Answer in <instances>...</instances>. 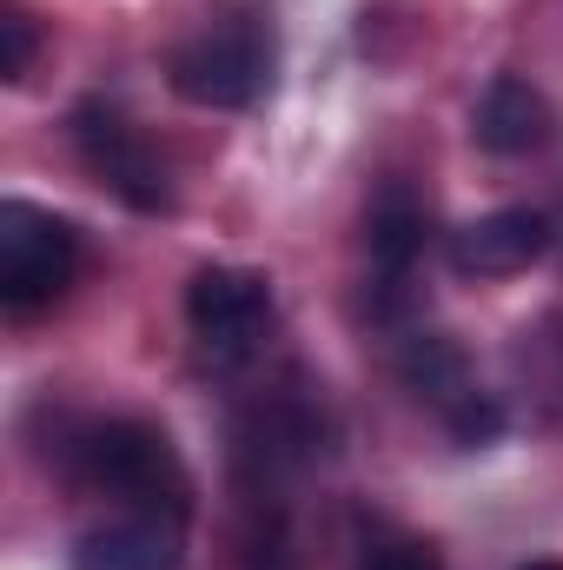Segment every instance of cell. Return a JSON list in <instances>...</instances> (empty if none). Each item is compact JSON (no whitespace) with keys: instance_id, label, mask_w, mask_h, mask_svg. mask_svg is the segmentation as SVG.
Instances as JSON below:
<instances>
[{"instance_id":"obj_1","label":"cell","mask_w":563,"mask_h":570,"mask_svg":"<svg viewBox=\"0 0 563 570\" xmlns=\"http://www.w3.org/2000/svg\"><path fill=\"white\" fill-rule=\"evenodd\" d=\"M53 471L80 498H100L113 511L192 518V478H186L172 438L159 425H146V419H87V425L60 431Z\"/></svg>"},{"instance_id":"obj_2","label":"cell","mask_w":563,"mask_h":570,"mask_svg":"<svg viewBox=\"0 0 563 570\" xmlns=\"http://www.w3.org/2000/svg\"><path fill=\"white\" fill-rule=\"evenodd\" d=\"M273 67H279V47H273V27L259 13H213L206 27H192L166 53V87L186 107L246 114V107L266 100Z\"/></svg>"},{"instance_id":"obj_3","label":"cell","mask_w":563,"mask_h":570,"mask_svg":"<svg viewBox=\"0 0 563 570\" xmlns=\"http://www.w3.org/2000/svg\"><path fill=\"white\" fill-rule=\"evenodd\" d=\"M67 140L80 153V166L93 173V186H107L127 213H146V219H159V213H172L179 206V193H172V173H166V159L146 146V134L113 107V100H80L73 114H67Z\"/></svg>"},{"instance_id":"obj_4","label":"cell","mask_w":563,"mask_h":570,"mask_svg":"<svg viewBox=\"0 0 563 570\" xmlns=\"http://www.w3.org/2000/svg\"><path fill=\"white\" fill-rule=\"evenodd\" d=\"M186 332L213 372L253 365L273 332V279L253 266H199L186 279Z\"/></svg>"},{"instance_id":"obj_5","label":"cell","mask_w":563,"mask_h":570,"mask_svg":"<svg viewBox=\"0 0 563 570\" xmlns=\"http://www.w3.org/2000/svg\"><path fill=\"white\" fill-rule=\"evenodd\" d=\"M73 273H80V233L33 199H0V305L40 312L73 285Z\"/></svg>"},{"instance_id":"obj_6","label":"cell","mask_w":563,"mask_h":570,"mask_svg":"<svg viewBox=\"0 0 563 570\" xmlns=\"http://www.w3.org/2000/svg\"><path fill=\"white\" fill-rule=\"evenodd\" d=\"M398 379H405V392L431 405L444 431L457 438V444H491L497 431H504V405L471 379V365H464V352L444 338V332H405L398 338Z\"/></svg>"},{"instance_id":"obj_7","label":"cell","mask_w":563,"mask_h":570,"mask_svg":"<svg viewBox=\"0 0 563 570\" xmlns=\"http://www.w3.org/2000/svg\"><path fill=\"white\" fill-rule=\"evenodd\" d=\"M424 246H431V213L405 186H385L365 213V259H372V312L398 318L412 298V273H418Z\"/></svg>"},{"instance_id":"obj_8","label":"cell","mask_w":563,"mask_h":570,"mask_svg":"<svg viewBox=\"0 0 563 570\" xmlns=\"http://www.w3.org/2000/svg\"><path fill=\"white\" fill-rule=\"evenodd\" d=\"M186 524L192 518H166V511H107L73 538L67 570H179Z\"/></svg>"},{"instance_id":"obj_9","label":"cell","mask_w":563,"mask_h":570,"mask_svg":"<svg viewBox=\"0 0 563 570\" xmlns=\"http://www.w3.org/2000/svg\"><path fill=\"white\" fill-rule=\"evenodd\" d=\"M544 253H551V219L537 206L484 213L444 239V259L457 279H511V273H531Z\"/></svg>"},{"instance_id":"obj_10","label":"cell","mask_w":563,"mask_h":570,"mask_svg":"<svg viewBox=\"0 0 563 570\" xmlns=\"http://www.w3.org/2000/svg\"><path fill=\"white\" fill-rule=\"evenodd\" d=\"M471 140L484 153H497V159H531V153H544L557 140V107H551L544 87H531L517 73H497L484 87L477 114H471Z\"/></svg>"},{"instance_id":"obj_11","label":"cell","mask_w":563,"mask_h":570,"mask_svg":"<svg viewBox=\"0 0 563 570\" xmlns=\"http://www.w3.org/2000/svg\"><path fill=\"white\" fill-rule=\"evenodd\" d=\"M358 570H444L431 538H412L398 524H365V544H358Z\"/></svg>"},{"instance_id":"obj_12","label":"cell","mask_w":563,"mask_h":570,"mask_svg":"<svg viewBox=\"0 0 563 570\" xmlns=\"http://www.w3.org/2000/svg\"><path fill=\"white\" fill-rule=\"evenodd\" d=\"M33 47H40L33 13H27V7H7V13H0V80H27Z\"/></svg>"},{"instance_id":"obj_13","label":"cell","mask_w":563,"mask_h":570,"mask_svg":"<svg viewBox=\"0 0 563 570\" xmlns=\"http://www.w3.org/2000/svg\"><path fill=\"white\" fill-rule=\"evenodd\" d=\"M524 570H563V564H551V558H544V564H524Z\"/></svg>"}]
</instances>
